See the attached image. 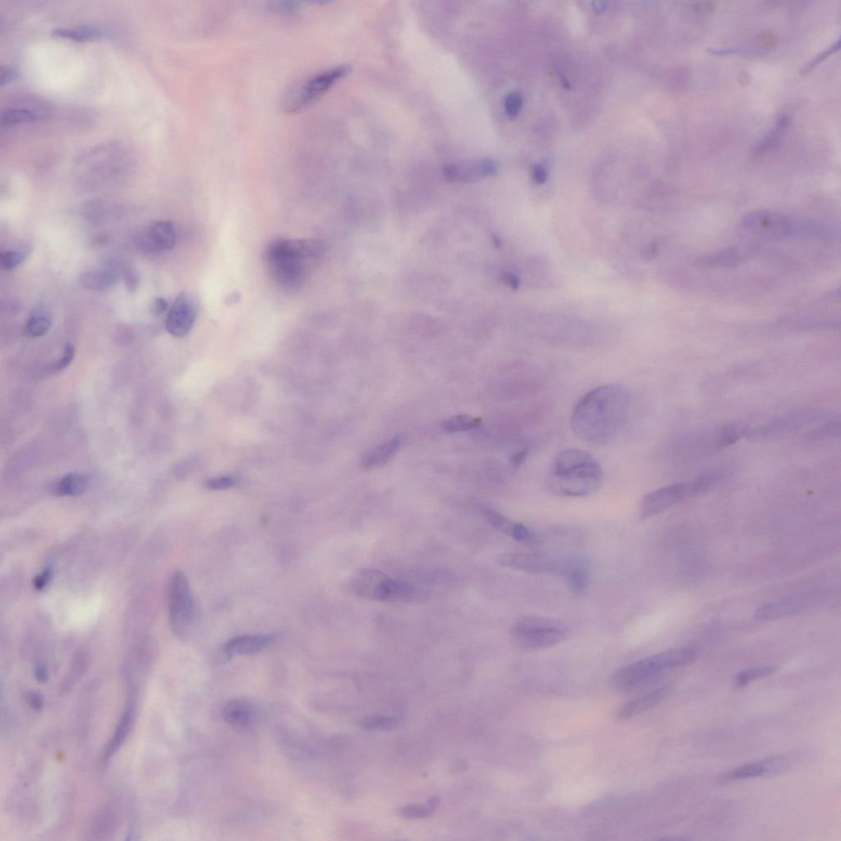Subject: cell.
<instances>
[{
	"mask_svg": "<svg viewBox=\"0 0 841 841\" xmlns=\"http://www.w3.org/2000/svg\"><path fill=\"white\" fill-rule=\"evenodd\" d=\"M273 8L277 13H294L298 10V6H296V3L292 2L276 3V6H274Z\"/></svg>",
	"mask_w": 841,
	"mask_h": 841,
	"instance_id": "f907efd6",
	"label": "cell"
},
{
	"mask_svg": "<svg viewBox=\"0 0 841 841\" xmlns=\"http://www.w3.org/2000/svg\"><path fill=\"white\" fill-rule=\"evenodd\" d=\"M199 311L194 296L182 293L169 309L165 321L166 330L176 338L185 337L194 326Z\"/></svg>",
	"mask_w": 841,
	"mask_h": 841,
	"instance_id": "7c38bea8",
	"label": "cell"
},
{
	"mask_svg": "<svg viewBox=\"0 0 841 841\" xmlns=\"http://www.w3.org/2000/svg\"><path fill=\"white\" fill-rule=\"evenodd\" d=\"M269 277L278 286L295 290L302 286L308 276L305 253L297 240H274L264 253Z\"/></svg>",
	"mask_w": 841,
	"mask_h": 841,
	"instance_id": "5b68a950",
	"label": "cell"
},
{
	"mask_svg": "<svg viewBox=\"0 0 841 841\" xmlns=\"http://www.w3.org/2000/svg\"><path fill=\"white\" fill-rule=\"evenodd\" d=\"M570 557H560L542 553H506L497 558L502 567L532 574H556L563 576Z\"/></svg>",
	"mask_w": 841,
	"mask_h": 841,
	"instance_id": "30bf717a",
	"label": "cell"
},
{
	"mask_svg": "<svg viewBox=\"0 0 841 841\" xmlns=\"http://www.w3.org/2000/svg\"><path fill=\"white\" fill-rule=\"evenodd\" d=\"M669 687L663 686L651 690L638 698L628 701L618 710L617 716L620 719H627L642 714L654 708L665 699L668 695Z\"/></svg>",
	"mask_w": 841,
	"mask_h": 841,
	"instance_id": "7402d4cb",
	"label": "cell"
},
{
	"mask_svg": "<svg viewBox=\"0 0 841 841\" xmlns=\"http://www.w3.org/2000/svg\"><path fill=\"white\" fill-rule=\"evenodd\" d=\"M483 514L494 529L515 541L527 542L532 541L533 534L524 524L516 523L501 513L490 508H484Z\"/></svg>",
	"mask_w": 841,
	"mask_h": 841,
	"instance_id": "44dd1931",
	"label": "cell"
},
{
	"mask_svg": "<svg viewBox=\"0 0 841 841\" xmlns=\"http://www.w3.org/2000/svg\"><path fill=\"white\" fill-rule=\"evenodd\" d=\"M31 704L35 709L39 710L42 708L43 701L39 695H33L31 698Z\"/></svg>",
	"mask_w": 841,
	"mask_h": 841,
	"instance_id": "11a10c76",
	"label": "cell"
},
{
	"mask_svg": "<svg viewBox=\"0 0 841 841\" xmlns=\"http://www.w3.org/2000/svg\"><path fill=\"white\" fill-rule=\"evenodd\" d=\"M17 76V71L15 69H13V67H2L1 76H0V81H1V85H3L6 84L10 83V82H12V81L16 79Z\"/></svg>",
	"mask_w": 841,
	"mask_h": 841,
	"instance_id": "7dc6e473",
	"label": "cell"
},
{
	"mask_svg": "<svg viewBox=\"0 0 841 841\" xmlns=\"http://www.w3.org/2000/svg\"><path fill=\"white\" fill-rule=\"evenodd\" d=\"M749 428L744 425L731 424L722 427L712 439V445L715 448H724L735 444L743 438H746Z\"/></svg>",
	"mask_w": 841,
	"mask_h": 841,
	"instance_id": "83f0119b",
	"label": "cell"
},
{
	"mask_svg": "<svg viewBox=\"0 0 841 841\" xmlns=\"http://www.w3.org/2000/svg\"><path fill=\"white\" fill-rule=\"evenodd\" d=\"M502 281L513 290H517L520 285L519 278L512 272H505L501 276Z\"/></svg>",
	"mask_w": 841,
	"mask_h": 841,
	"instance_id": "681fc988",
	"label": "cell"
},
{
	"mask_svg": "<svg viewBox=\"0 0 841 841\" xmlns=\"http://www.w3.org/2000/svg\"><path fill=\"white\" fill-rule=\"evenodd\" d=\"M829 416L822 411L806 409L776 418L767 424L749 430L746 438L753 442H768L785 438L814 424L827 422Z\"/></svg>",
	"mask_w": 841,
	"mask_h": 841,
	"instance_id": "9c48e42d",
	"label": "cell"
},
{
	"mask_svg": "<svg viewBox=\"0 0 841 841\" xmlns=\"http://www.w3.org/2000/svg\"><path fill=\"white\" fill-rule=\"evenodd\" d=\"M74 346L70 343L66 344L64 349V354H63L62 358L58 360L55 366H53V370L56 372L65 370L74 361Z\"/></svg>",
	"mask_w": 841,
	"mask_h": 841,
	"instance_id": "60d3db41",
	"label": "cell"
},
{
	"mask_svg": "<svg viewBox=\"0 0 841 841\" xmlns=\"http://www.w3.org/2000/svg\"><path fill=\"white\" fill-rule=\"evenodd\" d=\"M839 49L840 40H836V42L832 44L829 48H827L824 51L821 52L819 55L814 57L810 62H808L806 65H804L803 69L800 70V74L804 75L810 73L811 71L815 69L817 65H819L822 62L826 60L827 58L832 55V53L838 51Z\"/></svg>",
	"mask_w": 841,
	"mask_h": 841,
	"instance_id": "f35d334b",
	"label": "cell"
},
{
	"mask_svg": "<svg viewBox=\"0 0 841 841\" xmlns=\"http://www.w3.org/2000/svg\"><path fill=\"white\" fill-rule=\"evenodd\" d=\"M551 491L566 497H586L596 493L603 481V471L591 453L567 449L558 453L549 471Z\"/></svg>",
	"mask_w": 841,
	"mask_h": 841,
	"instance_id": "7a4b0ae2",
	"label": "cell"
},
{
	"mask_svg": "<svg viewBox=\"0 0 841 841\" xmlns=\"http://www.w3.org/2000/svg\"><path fill=\"white\" fill-rule=\"evenodd\" d=\"M785 770V762L781 756L762 760V761L744 764L728 771L723 776V780L734 781L751 779L760 776H776Z\"/></svg>",
	"mask_w": 841,
	"mask_h": 841,
	"instance_id": "e0dca14e",
	"label": "cell"
},
{
	"mask_svg": "<svg viewBox=\"0 0 841 841\" xmlns=\"http://www.w3.org/2000/svg\"><path fill=\"white\" fill-rule=\"evenodd\" d=\"M497 173V165L490 159L454 162L443 168L444 177L451 183H475Z\"/></svg>",
	"mask_w": 841,
	"mask_h": 841,
	"instance_id": "5bb4252c",
	"label": "cell"
},
{
	"mask_svg": "<svg viewBox=\"0 0 841 841\" xmlns=\"http://www.w3.org/2000/svg\"><path fill=\"white\" fill-rule=\"evenodd\" d=\"M352 67L349 65H341L331 67L322 72L309 79L299 91L292 99L289 105V111L292 113L303 110L305 108L313 104L342 78L350 74Z\"/></svg>",
	"mask_w": 841,
	"mask_h": 841,
	"instance_id": "8fae6325",
	"label": "cell"
},
{
	"mask_svg": "<svg viewBox=\"0 0 841 841\" xmlns=\"http://www.w3.org/2000/svg\"><path fill=\"white\" fill-rule=\"evenodd\" d=\"M656 253H658V246L655 244H650L642 250L643 258L647 259L653 258Z\"/></svg>",
	"mask_w": 841,
	"mask_h": 841,
	"instance_id": "f5cc1de1",
	"label": "cell"
},
{
	"mask_svg": "<svg viewBox=\"0 0 841 841\" xmlns=\"http://www.w3.org/2000/svg\"><path fill=\"white\" fill-rule=\"evenodd\" d=\"M689 497L687 483L669 485L656 490L642 498L640 507V518L650 519Z\"/></svg>",
	"mask_w": 841,
	"mask_h": 841,
	"instance_id": "4fadbf2b",
	"label": "cell"
},
{
	"mask_svg": "<svg viewBox=\"0 0 841 841\" xmlns=\"http://www.w3.org/2000/svg\"><path fill=\"white\" fill-rule=\"evenodd\" d=\"M629 408L631 397L623 385L599 386L578 400L571 415V426L583 442L607 444L622 433Z\"/></svg>",
	"mask_w": 841,
	"mask_h": 841,
	"instance_id": "6da1fadb",
	"label": "cell"
},
{
	"mask_svg": "<svg viewBox=\"0 0 841 841\" xmlns=\"http://www.w3.org/2000/svg\"><path fill=\"white\" fill-rule=\"evenodd\" d=\"M235 481L231 476H219L206 482V488L210 490H226L233 487Z\"/></svg>",
	"mask_w": 841,
	"mask_h": 841,
	"instance_id": "b9f144b4",
	"label": "cell"
},
{
	"mask_svg": "<svg viewBox=\"0 0 841 841\" xmlns=\"http://www.w3.org/2000/svg\"><path fill=\"white\" fill-rule=\"evenodd\" d=\"M168 308L169 303L167 301L162 298H158L154 301V303H153L151 311L155 316L159 317L167 311Z\"/></svg>",
	"mask_w": 841,
	"mask_h": 841,
	"instance_id": "bcb514c9",
	"label": "cell"
},
{
	"mask_svg": "<svg viewBox=\"0 0 841 841\" xmlns=\"http://www.w3.org/2000/svg\"><path fill=\"white\" fill-rule=\"evenodd\" d=\"M757 251L758 246L754 244L728 247L717 253L703 256L699 260V265L708 268L734 267L752 258Z\"/></svg>",
	"mask_w": 841,
	"mask_h": 841,
	"instance_id": "ac0fdd59",
	"label": "cell"
},
{
	"mask_svg": "<svg viewBox=\"0 0 841 841\" xmlns=\"http://www.w3.org/2000/svg\"><path fill=\"white\" fill-rule=\"evenodd\" d=\"M89 478L82 474H69L58 481L55 492L58 497H78L87 492Z\"/></svg>",
	"mask_w": 841,
	"mask_h": 841,
	"instance_id": "4316f807",
	"label": "cell"
},
{
	"mask_svg": "<svg viewBox=\"0 0 841 841\" xmlns=\"http://www.w3.org/2000/svg\"><path fill=\"white\" fill-rule=\"evenodd\" d=\"M564 623L541 616L526 615L517 619L511 629V638L517 649L533 651L559 644L568 637Z\"/></svg>",
	"mask_w": 841,
	"mask_h": 841,
	"instance_id": "8992f818",
	"label": "cell"
},
{
	"mask_svg": "<svg viewBox=\"0 0 841 841\" xmlns=\"http://www.w3.org/2000/svg\"><path fill=\"white\" fill-rule=\"evenodd\" d=\"M134 710L133 704L130 703L127 708H126L122 718L120 719L118 727H117L115 732L113 739H112L105 751L104 756H103L105 762L114 756L117 751L123 745L126 738L128 735L133 722Z\"/></svg>",
	"mask_w": 841,
	"mask_h": 841,
	"instance_id": "484cf974",
	"label": "cell"
},
{
	"mask_svg": "<svg viewBox=\"0 0 841 841\" xmlns=\"http://www.w3.org/2000/svg\"><path fill=\"white\" fill-rule=\"evenodd\" d=\"M400 444L401 439L397 436L368 451L363 460L364 469L371 470L385 465L398 452Z\"/></svg>",
	"mask_w": 841,
	"mask_h": 841,
	"instance_id": "d4e9b609",
	"label": "cell"
},
{
	"mask_svg": "<svg viewBox=\"0 0 841 841\" xmlns=\"http://www.w3.org/2000/svg\"><path fill=\"white\" fill-rule=\"evenodd\" d=\"M699 653L698 647L685 646L647 656L618 669L611 678V683L615 690L620 691L635 689L664 672L694 663Z\"/></svg>",
	"mask_w": 841,
	"mask_h": 841,
	"instance_id": "277c9868",
	"label": "cell"
},
{
	"mask_svg": "<svg viewBox=\"0 0 841 841\" xmlns=\"http://www.w3.org/2000/svg\"><path fill=\"white\" fill-rule=\"evenodd\" d=\"M79 281L85 289L104 292L112 289L118 283L119 276L113 269H94L83 273Z\"/></svg>",
	"mask_w": 841,
	"mask_h": 841,
	"instance_id": "cb8c5ba5",
	"label": "cell"
},
{
	"mask_svg": "<svg viewBox=\"0 0 841 841\" xmlns=\"http://www.w3.org/2000/svg\"><path fill=\"white\" fill-rule=\"evenodd\" d=\"M840 433V424L839 421L830 420L824 422L817 428L813 429L811 433H809L807 436V440L817 442V440H823L838 438Z\"/></svg>",
	"mask_w": 841,
	"mask_h": 841,
	"instance_id": "e575fe53",
	"label": "cell"
},
{
	"mask_svg": "<svg viewBox=\"0 0 841 841\" xmlns=\"http://www.w3.org/2000/svg\"><path fill=\"white\" fill-rule=\"evenodd\" d=\"M721 478L722 473L719 471H709L707 473L697 476L694 480L687 483L688 487H689L690 497H694L708 492Z\"/></svg>",
	"mask_w": 841,
	"mask_h": 841,
	"instance_id": "1f68e13d",
	"label": "cell"
},
{
	"mask_svg": "<svg viewBox=\"0 0 841 841\" xmlns=\"http://www.w3.org/2000/svg\"><path fill=\"white\" fill-rule=\"evenodd\" d=\"M52 575V567L51 565H47V567L43 570V572L35 578L33 581L34 588L37 589L38 591L43 590L44 588L48 586L49 583L51 582Z\"/></svg>",
	"mask_w": 841,
	"mask_h": 841,
	"instance_id": "7bdbcfd3",
	"label": "cell"
},
{
	"mask_svg": "<svg viewBox=\"0 0 841 841\" xmlns=\"http://www.w3.org/2000/svg\"><path fill=\"white\" fill-rule=\"evenodd\" d=\"M272 634L263 635H242L232 638L224 645L222 652L228 658L238 656L253 655L267 649L276 641Z\"/></svg>",
	"mask_w": 841,
	"mask_h": 841,
	"instance_id": "d6986e66",
	"label": "cell"
},
{
	"mask_svg": "<svg viewBox=\"0 0 841 841\" xmlns=\"http://www.w3.org/2000/svg\"><path fill=\"white\" fill-rule=\"evenodd\" d=\"M815 602L817 601L812 600L811 597H789L759 607L755 611L754 616L759 620L772 622V620L783 619L801 613L803 610L809 609V607H811Z\"/></svg>",
	"mask_w": 841,
	"mask_h": 841,
	"instance_id": "9a60e30c",
	"label": "cell"
},
{
	"mask_svg": "<svg viewBox=\"0 0 841 841\" xmlns=\"http://www.w3.org/2000/svg\"><path fill=\"white\" fill-rule=\"evenodd\" d=\"M493 240H494V245H496V246H497V247H501V241H500V240H498V238H497L496 236H494Z\"/></svg>",
	"mask_w": 841,
	"mask_h": 841,
	"instance_id": "9f6ffc18",
	"label": "cell"
},
{
	"mask_svg": "<svg viewBox=\"0 0 841 841\" xmlns=\"http://www.w3.org/2000/svg\"><path fill=\"white\" fill-rule=\"evenodd\" d=\"M399 722L397 719L388 717H371L363 719L360 722V726L364 730L388 731L397 728Z\"/></svg>",
	"mask_w": 841,
	"mask_h": 841,
	"instance_id": "8d00e7d4",
	"label": "cell"
},
{
	"mask_svg": "<svg viewBox=\"0 0 841 841\" xmlns=\"http://www.w3.org/2000/svg\"><path fill=\"white\" fill-rule=\"evenodd\" d=\"M528 452L526 451H520L512 454L510 458V465L515 469H518L527 458Z\"/></svg>",
	"mask_w": 841,
	"mask_h": 841,
	"instance_id": "816d5d0a",
	"label": "cell"
},
{
	"mask_svg": "<svg viewBox=\"0 0 841 841\" xmlns=\"http://www.w3.org/2000/svg\"><path fill=\"white\" fill-rule=\"evenodd\" d=\"M777 672V667L775 665H766V667H753L746 671L741 672L738 674L734 678V685L735 689H743V688L749 685L750 683L759 680V678L772 676Z\"/></svg>",
	"mask_w": 841,
	"mask_h": 841,
	"instance_id": "4dcf8cb0",
	"label": "cell"
},
{
	"mask_svg": "<svg viewBox=\"0 0 841 841\" xmlns=\"http://www.w3.org/2000/svg\"><path fill=\"white\" fill-rule=\"evenodd\" d=\"M169 604L173 632L179 638H187L194 626L197 610L190 584L186 575L180 571L170 580Z\"/></svg>",
	"mask_w": 841,
	"mask_h": 841,
	"instance_id": "ba28073f",
	"label": "cell"
},
{
	"mask_svg": "<svg viewBox=\"0 0 841 841\" xmlns=\"http://www.w3.org/2000/svg\"><path fill=\"white\" fill-rule=\"evenodd\" d=\"M349 587L353 594L370 601H403L413 595L411 587L390 578L377 569L358 571L351 579Z\"/></svg>",
	"mask_w": 841,
	"mask_h": 841,
	"instance_id": "52a82bcc",
	"label": "cell"
},
{
	"mask_svg": "<svg viewBox=\"0 0 841 841\" xmlns=\"http://www.w3.org/2000/svg\"><path fill=\"white\" fill-rule=\"evenodd\" d=\"M223 718L235 730L247 731L253 726L256 719V710L249 701L233 699L223 708Z\"/></svg>",
	"mask_w": 841,
	"mask_h": 841,
	"instance_id": "ffe728a7",
	"label": "cell"
},
{
	"mask_svg": "<svg viewBox=\"0 0 841 841\" xmlns=\"http://www.w3.org/2000/svg\"><path fill=\"white\" fill-rule=\"evenodd\" d=\"M55 37L74 40V42H88L101 38V30L91 26H81L78 28H58L53 31Z\"/></svg>",
	"mask_w": 841,
	"mask_h": 841,
	"instance_id": "f546056e",
	"label": "cell"
},
{
	"mask_svg": "<svg viewBox=\"0 0 841 841\" xmlns=\"http://www.w3.org/2000/svg\"><path fill=\"white\" fill-rule=\"evenodd\" d=\"M51 326V321L44 315L37 314L31 317L26 324V332L31 337H38L46 335Z\"/></svg>",
	"mask_w": 841,
	"mask_h": 841,
	"instance_id": "d590c367",
	"label": "cell"
},
{
	"mask_svg": "<svg viewBox=\"0 0 841 841\" xmlns=\"http://www.w3.org/2000/svg\"><path fill=\"white\" fill-rule=\"evenodd\" d=\"M749 233L769 238H808L834 240L840 237V228L834 224L802 219L773 210L751 211L741 220Z\"/></svg>",
	"mask_w": 841,
	"mask_h": 841,
	"instance_id": "3957f363",
	"label": "cell"
},
{
	"mask_svg": "<svg viewBox=\"0 0 841 841\" xmlns=\"http://www.w3.org/2000/svg\"><path fill=\"white\" fill-rule=\"evenodd\" d=\"M563 577L570 590L575 594H585L589 583V574L585 562L577 557H570Z\"/></svg>",
	"mask_w": 841,
	"mask_h": 841,
	"instance_id": "603a6c76",
	"label": "cell"
},
{
	"mask_svg": "<svg viewBox=\"0 0 841 841\" xmlns=\"http://www.w3.org/2000/svg\"><path fill=\"white\" fill-rule=\"evenodd\" d=\"M479 424V419L467 415H458L444 421L442 429L448 433H463L476 428Z\"/></svg>",
	"mask_w": 841,
	"mask_h": 841,
	"instance_id": "836d02e7",
	"label": "cell"
},
{
	"mask_svg": "<svg viewBox=\"0 0 841 841\" xmlns=\"http://www.w3.org/2000/svg\"><path fill=\"white\" fill-rule=\"evenodd\" d=\"M439 803V799L433 797L426 804L408 805L402 808L400 814L407 819H422L433 815Z\"/></svg>",
	"mask_w": 841,
	"mask_h": 841,
	"instance_id": "d6a6232c",
	"label": "cell"
},
{
	"mask_svg": "<svg viewBox=\"0 0 841 841\" xmlns=\"http://www.w3.org/2000/svg\"><path fill=\"white\" fill-rule=\"evenodd\" d=\"M44 115L39 112L24 107H11L3 110L1 114V124L3 126L15 125L22 123L33 122L43 118Z\"/></svg>",
	"mask_w": 841,
	"mask_h": 841,
	"instance_id": "f1b7e54d",
	"label": "cell"
},
{
	"mask_svg": "<svg viewBox=\"0 0 841 841\" xmlns=\"http://www.w3.org/2000/svg\"><path fill=\"white\" fill-rule=\"evenodd\" d=\"M523 100L519 93L512 92L506 97L505 108L510 118H515L520 113Z\"/></svg>",
	"mask_w": 841,
	"mask_h": 841,
	"instance_id": "ab89813d",
	"label": "cell"
},
{
	"mask_svg": "<svg viewBox=\"0 0 841 841\" xmlns=\"http://www.w3.org/2000/svg\"><path fill=\"white\" fill-rule=\"evenodd\" d=\"M547 177H548L547 170L546 169L545 167H544V166H542L541 165H537L534 166L533 171V178L535 183H536L538 184H543L544 183H545L547 181Z\"/></svg>",
	"mask_w": 841,
	"mask_h": 841,
	"instance_id": "f6af8a7d",
	"label": "cell"
},
{
	"mask_svg": "<svg viewBox=\"0 0 841 841\" xmlns=\"http://www.w3.org/2000/svg\"><path fill=\"white\" fill-rule=\"evenodd\" d=\"M138 280L137 274L133 269H129L124 272V281L129 291L133 292L137 289Z\"/></svg>",
	"mask_w": 841,
	"mask_h": 841,
	"instance_id": "c3c4849f",
	"label": "cell"
},
{
	"mask_svg": "<svg viewBox=\"0 0 841 841\" xmlns=\"http://www.w3.org/2000/svg\"><path fill=\"white\" fill-rule=\"evenodd\" d=\"M35 678H38V681L39 682L44 683V682L47 681V672L46 671V669H44V667H38L37 669H35Z\"/></svg>",
	"mask_w": 841,
	"mask_h": 841,
	"instance_id": "db71d44e",
	"label": "cell"
},
{
	"mask_svg": "<svg viewBox=\"0 0 841 841\" xmlns=\"http://www.w3.org/2000/svg\"><path fill=\"white\" fill-rule=\"evenodd\" d=\"M176 242V232L173 224L159 222L151 224L144 235L139 238V247L145 253H157L173 249Z\"/></svg>",
	"mask_w": 841,
	"mask_h": 841,
	"instance_id": "2e32d148",
	"label": "cell"
},
{
	"mask_svg": "<svg viewBox=\"0 0 841 841\" xmlns=\"http://www.w3.org/2000/svg\"><path fill=\"white\" fill-rule=\"evenodd\" d=\"M746 51L745 49L741 48L709 49L708 51L710 55L717 56L735 55V53H744Z\"/></svg>",
	"mask_w": 841,
	"mask_h": 841,
	"instance_id": "ee69618b",
	"label": "cell"
},
{
	"mask_svg": "<svg viewBox=\"0 0 841 841\" xmlns=\"http://www.w3.org/2000/svg\"><path fill=\"white\" fill-rule=\"evenodd\" d=\"M26 255L19 251H6L0 254V263L6 271H13L25 262Z\"/></svg>",
	"mask_w": 841,
	"mask_h": 841,
	"instance_id": "74e56055",
	"label": "cell"
}]
</instances>
